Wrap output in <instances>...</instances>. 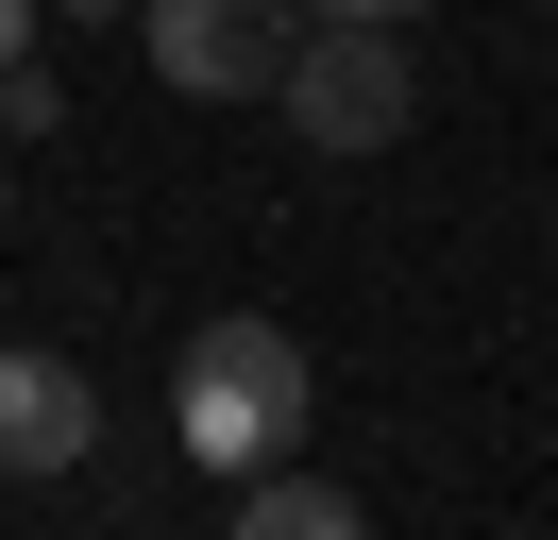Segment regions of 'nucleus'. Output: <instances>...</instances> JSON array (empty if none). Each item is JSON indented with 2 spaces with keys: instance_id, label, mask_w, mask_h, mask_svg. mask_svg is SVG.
I'll use <instances>...</instances> for the list:
<instances>
[{
  "instance_id": "nucleus-1",
  "label": "nucleus",
  "mask_w": 558,
  "mask_h": 540,
  "mask_svg": "<svg viewBox=\"0 0 558 540\" xmlns=\"http://www.w3.org/2000/svg\"><path fill=\"white\" fill-rule=\"evenodd\" d=\"M305 405H322L305 338H288V321H254V304H220V321L170 355V439H186L204 472H271L288 439H305Z\"/></svg>"
},
{
  "instance_id": "nucleus-2",
  "label": "nucleus",
  "mask_w": 558,
  "mask_h": 540,
  "mask_svg": "<svg viewBox=\"0 0 558 540\" xmlns=\"http://www.w3.org/2000/svg\"><path fill=\"white\" fill-rule=\"evenodd\" d=\"M271 101H288V135H305V152L373 169L389 135L423 119V68H407V17H305V34H288V68H271Z\"/></svg>"
},
{
  "instance_id": "nucleus-3",
  "label": "nucleus",
  "mask_w": 558,
  "mask_h": 540,
  "mask_svg": "<svg viewBox=\"0 0 558 540\" xmlns=\"http://www.w3.org/2000/svg\"><path fill=\"white\" fill-rule=\"evenodd\" d=\"M136 34H153V85L170 101H271L305 0H136Z\"/></svg>"
},
{
  "instance_id": "nucleus-4",
  "label": "nucleus",
  "mask_w": 558,
  "mask_h": 540,
  "mask_svg": "<svg viewBox=\"0 0 558 540\" xmlns=\"http://www.w3.org/2000/svg\"><path fill=\"white\" fill-rule=\"evenodd\" d=\"M85 439H102V389L17 338V355H0V472H85Z\"/></svg>"
},
{
  "instance_id": "nucleus-5",
  "label": "nucleus",
  "mask_w": 558,
  "mask_h": 540,
  "mask_svg": "<svg viewBox=\"0 0 558 540\" xmlns=\"http://www.w3.org/2000/svg\"><path fill=\"white\" fill-rule=\"evenodd\" d=\"M238 540H373V506L355 490H322V472H238Z\"/></svg>"
},
{
  "instance_id": "nucleus-6",
  "label": "nucleus",
  "mask_w": 558,
  "mask_h": 540,
  "mask_svg": "<svg viewBox=\"0 0 558 540\" xmlns=\"http://www.w3.org/2000/svg\"><path fill=\"white\" fill-rule=\"evenodd\" d=\"M51 119H69V85H51V68L17 51V68H0V135H51Z\"/></svg>"
},
{
  "instance_id": "nucleus-7",
  "label": "nucleus",
  "mask_w": 558,
  "mask_h": 540,
  "mask_svg": "<svg viewBox=\"0 0 558 540\" xmlns=\"http://www.w3.org/2000/svg\"><path fill=\"white\" fill-rule=\"evenodd\" d=\"M17 51H35V0H0V68H17Z\"/></svg>"
},
{
  "instance_id": "nucleus-8",
  "label": "nucleus",
  "mask_w": 558,
  "mask_h": 540,
  "mask_svg": "<svg viewBox=\"0 0 558 540\" xmlns=\"http://www.w3.org/2000/svg\"><path fill=\"white\" fill-rule=\"evenodd\" d=\"M305 17H423V0H305Z\"/></svg>"
},
{
  "instance_id": "nucleus-9",
  "label": "nucleus",
  "mask_w": 558,
  "mask_h": 540,
  "mask_svg": "<svg viewBox=\"0 0 558 540\" xmlns=\"http://www.w3.org/2000/svg\"><path fill=\"white\" fill-rule=\"evenodd\" d=\"M35 17H119V0H35Z\"/></svg>"
},
{
  "instance_id": "nucleus-10",
  "label": "nucleus",
  "mask_w": 558,
  "mask_h": 540,
  "mask_svg": "<svg viewBox=\"0 0 558 540\" xmlns=\"http://www.w3.org/2000/svg\"><path fill=\"white\" fill-rule=\"evenodd\" d=\"M0 220H17V186H0Z\"/></svg>"
},
{
  "instance_id": "nucleus-11",
  "label": "nucleus",
  "mask_w": 558,
  "mask_h": 540,
  "mask_svg": "<svg viewBox=\"0 0 558 540\" xmlns=\"http://www.w3.org/2000/svg\"><path fill=\"white\" fill-rule=\"evenodd\" d=\"M542 17H558V0H542Z\"/></svg>"
}]
</instances>
